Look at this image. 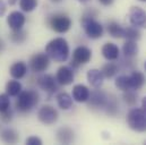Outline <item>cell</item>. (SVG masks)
Listing matches in <instances>:
<instances>
[{
    "label": "cell",
    "mask_w": 146,
    "mask_h": 145,
    "mask_svg": "<svg viewBox=\"0 0 146 145\" xmlns=\"http://www.w3.org/2000/svg\"><path fill=\"white\" fill-rule=\"evenodd\" d=\"M48 57L57 63H64L69 57V45L64 37H56L51 40L45 47Z\"/></svg>",
    "instance_id": "6da1fadb"
},
{
    "label": "cell",
    "mask_w": 146,
    "mask_h": 145,
    "mask_svg": "<svg viewBox=\"0 0 146 145\" xmlns=\"http://www.w3.org/2000/svg\"><path fill=\"white\" fill-rule=\"evenodd\" d=\"M38 100H40V96L36 91H33V90L22 91L17 95L15 107L19 112H23V113L29 112L38 103Z\"/></svg>",
    "instance_id": "7a4b0ae2"
},
{
    "label": "cell",
    "mask_w": 146,
    "mask_h": 145,
    "mask_svg": "<svg viewBox=\"0 0 146 145\" xmlns=\"http://www.w3.org/2000/svg\"><path fill=\"white\" fill-rule=\"evenodd\" d=\"M127 124L129 128L135 132H146V110L143 108H133L127 114Z\"/></svg>",
    "instance_id": "3957f363"
},
{
    "label": "cell",
    "mask_w": 146,
    "mask_h": 145,
    "mask_svg": "<svg viewBox=\"0 0 146 145\" xmlns=\"http://www.w3.org/2000/svg\"><path fill=\"white\" fill-rule=\"evenodd\" d=\"M48 24L52 31L57 33H66L72 27V19L67 15L59 13L51 15L48 21Z\"/></svg>",
    "instance_id": "277c9868"
},
{
    "label": "cell",
    "mask_w": 146,
    "mask_h": 145,
    "mask_svg": "<svg viewBox=\"0 0 146 145\" xmlns=\"http://www.w3.org/2000/svg\"><path fill=\"white\" fill-rule=\"evenodd\" d=\"M92 58V51L85 45L77 47L73 52V59L70 63V66L73 68H78L82 65L87 64Z\"/></svg>",
    "instance_id": "5b68a950"
},
{
    "label": "cell",
    "mask_w": 146,
    "mask_h": 145,
    "mask_svg": "<svg viewBox=\"0 0 146 145\" xmlns=\"http://www.w3.org/2000/svg\"><path fill=\"white\" fill-rule=\"evenodd\" d=\"M82 25L86 35L91 39H100L103 35V26L95 18L82 19Z\"/></svg>",
    "instance_id": "8992f818"
},
{
    "label": "cell",
    "mask_w": 146,
    "mask_h": 145,
    "mask_svg": "<svg viewBox=\"0 0 146 145\" xmlns=\"http://www.w3.org/2000/svg\"><path fill=\"white\" fill-rule=\"evenodd\" d=\"M50 65V58L48 57L46 53H35L31 60H30V67L32 69V72H43L48 69Z\"/></svg>",
    "instance_id": "52a82bcc"
},
{
    "label": "cell",
    "mask_w": 146,
    "mask_h": 145,
    "mask_svg": "<svg viewBox=\"0 0 146 145\" xmlns=\"http://www.w3.org/2000/svg\"><path fill=\"white\" fill-rule=\"evenodd\" d=\"M37 118L44 125H52L58 120V111L51 106H42L37 112Z\"/></svg>",
    "instance_id": "ba28073f"
},
{
    "label": "cell",
    "mask_w": 146,
    "mask_h": 145,
    "mask_svg": "<svg viewBox=\"0 0 146 145\" xmlns=\"http://www.w3.org/2000/svg\"><path fill=\"white\" fill-rule=\"evenodd\" d=\"M107 101L108 95L101 90H95L90 93V98L86 102H88V107L92 109H104Z\"/></svg>",
    "instance_id": "9c48e42d"
},
{
    "label": "cell",
    "mask_w": 146,
    "mask_h": 145,
    "mask_svg": "<svg viewBox=\"0 0 146 145\" xmlns=\"http://www.w3.org/2000/svg\"><path fill=\"white\" fill-rule=\"evenodd\" d=\"M129 22L135 27H145L146 11L141 7H131L129 10Z\"/></svg>",
    "instance_id": "30bf717a"
},
{
    "label": "cell",
    "mask_w": 146,
    "mask_h": 145,
    "mask_svg": "<svg viewBox=\"0 0 146 145\" xmlns=\"http://www.w3.org/2000/svg\"><path fill=\"white\" fill-rule=\"evenodd\" d=\"M37 85L40 86V88H42L43 91H45L48 93H53L58 90V82L50 74L40 76L37 78Z\"/></svg>",
    "instance_id": "8fae6325"
},
{
    "label": "cell",
    "mask_w": 146,
    "mask_h": 145,
    "mask_svg": "<svg viewBox=\"0 0 146 145\" xmlns=\"http://www.w3.org/2000/svg\"><path fill=\"white\" fill-rule=\"evenodd\" d=\"M56 79L59 85H69L74 82V72L68 66H61L56 74Z\"/></svg>",
    "instance_id": "7c38bea8"
},
{
    "label": "cell",
    "mask_w": 146,
    "mask_h": 145,
    "mask_svg": "<svg viewBox=\"0 0 146 145\" xmlns=\"http://www.w3.org/2000/svg\"><path fill=\"white\" fill-rule=\"evenodd\" d=\"M26 18L23 13L21 11H11L7 17V24L11 30H19L23 29Z\"/></svg>",
    "instance_id": "4fadbf2b"
},
{
    "label": "cell",
    "mask_w": 146,
    "mask_h": 145,
    "mask_svg": "<svg viewBox=\"0 0 146 145\" xmlns=\"http://www.w3.org/2000/svg\"><path fill=\"white\" fill-rule=\"evenodd\" d=\"M90 93L88 87L83 84H77L73 87V99L78 103L86 102L90 98Z\"/></svg>",
    "instance_id": "5bb4252c"
},
{
    "label": "cell",
    "mask_w": 146,
    "mask_h": 145,
    "mask_svg": "<svg viewBox=\"0 0 146 145\" xmlns=\"http://www.w3.org/2000/svg\"><path fill=\"white\" fill-rule=\"evenodd\" d=\"M129 77V83H130V88L131 91H137L141 90L144 84H145V76L144 74L138 71H134L130 75H128Z\"/></svg>",
    "instance_id": "9a60e30c"
},
{
    "label": "cell",
    "mask_w": 146,
    "mask_h": 145,
    "mask_svg": "<svg viewBox=\"0 0 146 145\" xmlns=\"http://www.w3.org/2000/svg\"><path fill=\"white\" fill-rule=\"evenodd\" d=\"M101 51H102V56L107 60L113 61V60H117L119 58V48L114 43H111V42L106 43L102 47V50Z\"/></svg>",
    "instance_id": "2e32d148"
},
{
    "label": "cell",
    "mask_w": 146,
    "mask_h": 145,
    "mask_svg": "<svg viewBox=\"0 0 146 145\" xmlns=\"http://www.w3.org/2000/svg\"><path fill=\"white\" fill-rule=\"evenodd\" d=\"M87 80L91 86L95 88H100L104 80V75L99 69H90L87 72Z\"/></svg>",
    "instance_id": "e0dca14e"
},
{
    "label": "cell",
    "mask_w": 146,
    "mask_h": 145,
    "mask_svg": "<svg viewBox=\"0 0 146 145\" xmlns=\"http://www.w3.org/2000/svg\"><path fill=\"white\" fill-rule=\"evenodd\" d=\"M27 72V66L23 61H17L13 64L9 68V74L14 79H22Z\"/></svg>",
    "instance_id": "ac0fdd59"
},
{
    "label": "cell",
    "mask_w": 146,
    "mask_h": 145,
    "mask_svg": "<svg viewBox=\"0 0 146 145\" xmlns=\"http://www.w3.org/2000/svg\"><path fill=\"white\" fill-rule=\"evenodd\" d=\"M57 140L61 144H70L75 140V134L69 127H61L57 132Z\"/></svg>",
    "instance_id": "d6986e66"
},
{
    "label": "cell",
    "mask_w": 146,
    "mask_h": 145,
    "mask_svg": "<svg viewBox=\"0 0 146 145\" xmlns=\"http://www.w3.org/2000/svg\"><path fill=\"white\" fill-rule=\"evenodd\" d=\"M1 140H2L5 143H8V144H15V143L18 142L19 136H18V133H17L15 129L5 128V129L1 132Z\"/></svg>",
    "instance_id": "ffe728a7"
},
{
    "label": "cell",
    "mask_w": 146,
    "mask_h": 145,
    "mask_svg": "<svg viewBox=\"0 0 146 145\" xmlns=\"http://www.w3.org/2000/svg\"><path fill=\"white\" fill-rule=\"evenodd\" d=\"M57 103L59 106V108L62 110H69L73 107V98L66 93V92H61L57 95Z\"/></svg>",
    "instance_id": "44dd1931"
},
{
    "label": "cell",
    "mask_w": 146,
    "mask_h": 145,
    "mask_svg": "<svg viewBox=\"0 0 146 145\" xmlns=\"http://www.w3.org/2000/svg\"><path fill=\"white\" fill-rule=\"evenodd\" d=\"M122 52L125 55V57L127 58H133L138 53V45L136 43V41H131V40H127L126 43L122 47Z\"/></svg>",
    "instance_id": "7402d4cb"
},
{
    "label": "cell",
    "mask_w": 146,
    "mask_h": 145,
    "mask_svg": "<svg viewBox=\"0 0 146 145\" xmlns=\"http://www.w3.org/2000/svg\"><path fill=\"white\" fill-rule=\"evenodd\" d=\"M21 92H22V84L18 80L11 79L6 84V93L9 96H17Z\"/></svg>",
    "instance_id": "603a6c76"
},
{
    "label": "cell",
    "mask_w": 146,
    "mask_h": 145,
    "mask_svg": "<svg viewBox=\"0 0 146 145\" xmlns=\"http://www.w3.org/2000/svg\"><path fill=\"white\" fill-rule=\"evenodd\" d=\"M123 31H125V29L117 22H110L108 24V33L114 39L123 37Z\"/></svg>",
    "instance_id": "cb8c5ba5"
},
{
    "label": "cell",
    "mask_w": 146,
    "mask_h": 145,
    "mask_svg": "<svg viewBox=\"0 0 146 145\" xmlns=\"http://www.w3.org/2000/svg\"><path fill=\"white\" fill-rule=\"evenodd\" d=\"M13 32L10 33V41L13 43H16V44H21V43H24L27 39V33L23 30V29H19V30H11Z\"/></svg>",
    "instance_id": "d4e9b609"
},
{
    "label": "cell",
    "mask_w": 146,
    "mask_h": 145,
    "mask_svg": "<svg viewBox=\"0 0 146 145\" xmlns=\"http://www.w3.org/2000/svg\"><path fill=\"white\" fill-rule=\"evenodd\" d=\"M115 87L121 90L122 92H126V91H131L130 88V83H129V77L128 75H120L115 78Z\"/></svg>",
    "instance_id": "484cf974"
},
{
    "label": "cell",
    "mask_w": 146,
    "mask_h": 145,
    "mask_svg": "<svg viewBox=\"0 0 146 145\" xmlns=\"http://www.w3.org/2000/svg\"><path fill=\"white\" fill-rule=\"evenodd\" d=\"M101 72L104 75V77H107V78H112V77H114V76L117 75V72H118V65L114 64V63H108V64H106V65L102 67Z\"/></svg>",
    "instance_id": "4316f807"
},
{
    "label": "cell",
    "mask_w": 146,
    "mask_h": 145,
    "mask_svg": "<svg viewBox=\"0 0 146 145\" xmlns=\"http://www.w3.org/2000/svg\"><path fill=\"white\" fill-rule=\"evenodd\" d=\"M123 37H126L127 40H131V41H137L141 39V32L137 27L135 26H129L127 29H125L123 31Z\"/></svg>",
    "instance_id": "83f0119b"
},
{
    "label": "cell",
    "mask_w": 146,
    "mask_h": 145,
    "mask_svg": "<svg viewBox=\"0 0 146 145\" xmlns=\"http://www.w3.org/2000/svg\"><path fill=\"white\" fill-rule=\"evenodd\" d=\"M104 110L110 116H115L117 114V112H118V103H117V100H115V98L113 95L111 98L108 96V101H107V104L104 107Z\"/></svg>",
    "instance_id": "f1b7e54d"
},
{
    "label": "cell",
    "mask_w": 146,
    "mask_h": 145,
    "mask_svg": "<svg viewBox=\"0 0 146 145\" xmlns=\"http://www.w3.org/2000/svg\"><path fill=\"white\" fill-rule=\"evenodd\" d=\"M37 7V0H19V8L25 13H31Z\"/></svg>",
    "instance_id": "f546056e"
},
{
    "label": "cell",
    "mask_w": 146,
    "mask_h": 145,
    "mask_svg": "<svg viewBox=\"0 0 146 145\" xmlns=\"http://www.w3.org/2000/svg\"><path fill=\"white\" fill-rule=\"evenodd\" d=\"M122 98H123V101L130 107H134L137 103V94L134 91H126Z\"/></svg>",
    "instance_id": "4dcf8cb0"
},
{
    "label": "cell",
    "mask_w": 146,
    "mask_h": 145,
    "mask_svg": "<svg viewBox=\"0 0 146 145\" xmlns=\"http://www.w3.org/2000/svg\"><path fill=\"white\" fill-rule=\"evenodd\" d=\"M10 108V100L7 93L0 94V112H3Z\"/></svg>",
    "instance_id": "1f68e13d"
},
{
    "label": "cell",
    "mask_w": 146,
    "mask_h": 145,
    "mask_svg": "<svg viewBox=\"0 0 146 145\" xmlns=\"http://www.w3.org/2000/svg\"><path fill=\"white\" fill-rule=\"evenodd\" d=\"M11 119H13V111L10 110V108L6 110V111H3V112H0V120L1 121L7 124V122L11 121Z\"/></svg>",
    "instance_id": "d6a6232c"
},
{
    "label": "cell",
    "mask_w": 146,
    "mask_h": 145,
    "mask_svg": "<svg viewBox=\"0 0 146 145\" xmlns=\"http://www.w3.org/2000/svg\"><path fill=\"white\" fill-rule=\"evenodd\" d=\"M96 16H98V10L91 8V9H87V10L84 13V15L82 16V19H86V18H96Z\"/></svg>",
    "instance_id": "836d02e7"
},
{
    "label": "cell",
    "mask_w": 146,
    "mask_h": 145,
    "mask_svg": "<svg viewBox=\"0 0 146 145\" xmlns=\"http://www.w3.org/2000/svg\"><path fill=\"white\" fill-rule=\"evenodd\" d=\"M26 144L27 145H41L42 144V140L36 137V136H31V137L26 138Z\"/></svg>",
    "instance_id": "e575fe53"
},
{
    "label": "cell",
    "mask_w": 146,
    "mask_h": 145,
    "mask_svg": "<svg viewBox=\"0 0 146 145\" xmlns=\"http://www.w3.org/2000/svg\"><path fill=\"white\" fill-rule=\"evenodd\" d=\"M7 10V3L5 0H0V16H3Z\"/></svg>",
    "instance_id": "d590c367"
},
{
    "label": "cell",
    "mask_w": 146,
    "mask_h": 145,
    "mask_svg": "<svg viewBox=\"0 0 146 145\" xmlns=\"http://www.w3.org/2000/svg\"><path fill=\"white\" fill-rule=\"evenodd\" d=\"M113 1L114 0H99V2L101 5H103V6H110V5L113 3Z\"/></svg>",
    "instance_id": "8d00e7d4"
},
{
    "label": "cell",
    "mask_w": 146,
    "mask_h": 145,
    "mask_svg": "<svg viewBox=\"0 0 146 145\" xmlns=\"http://www.w3.org/2000/svg\"><path fill=\"white\" fill-rule=\"evenodd\" d=\"M3 50H5V43H3V41L0 39V53H1Z\"/></svg>",
    "instance_id": "74e56055"
},
{
    "label": "cell",
    "mask_w": 146,
    "mask_h": 145,
    "mask_svg": "<svg viewBox=\"0 0 146 145\" xmlns=\"http://www.w3.org/2000/svg\"><path fill=\"white\" fill-rule=\"evenodd\" d=\"M142 108L144 109V110H146V96L142 100Z\"/></svg>",
    "instance_id": "f35d334b"
},
{
    "label": "cell",
    "mask_w": 146,
    "mask_h": 145,
    "mask_svg": "<svg viewBox=\"0 0 146 145\" xmlns=\"http://www.w3.org/2000/svg\"><path fill=\"white\" fill-rule=\"evenodd\" d=\"M77 1H79V2H82V3H87V2H90L91 0H77Z\"/></svg>",
    "instance_id": "ab89813d"
},
{
    "label": "cell",
    "mask_w": 146,
    "mask_h": 145,
    "mask_svg": "<svg viewBox=\"0 0 146 145\" xmlns=\"http://www.w3.org/2000/svg\"><path fill=\"white\" fill-rule=\"evenodd\" d=\"M51 1H52V2H60L61 0H51Z\"/></svg>",
    "instance_id": "60d3db41"
},
{
    "label": "cell",
    "mask_w": 146,
    "mask_h": 145,
    "mask_svg": "<svg viewBox=\"0 0 146 145\" xmlns=\"http://www.w3.org/2000/svg\"><path fill=\"white\" fill-rule=\"evenodd\" d=\"M139 1H146V0H139Z\"/></svg>",
    "instance_id": "b9f144b4"
},
{
    "label": "cell",
    "mask_w": 146,
    "mask_h": 145,
    "mask_svg": "<svg viewBox=\"0 0 146 145\" xmlns=\"http://www.w3.org/2000/svg\"><path fill=\"white\" fill-rule=\"evenodd\" d=\"M145 71H146V63H145Z\"/></svg>",
    "instance_id": "7bdbcfd3"
}]
</instances>
